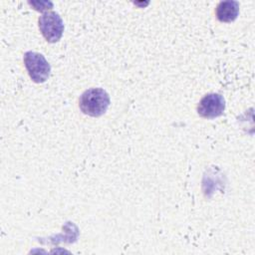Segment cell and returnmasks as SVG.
<instances>
[{
  "label": "cell",
  "instance_id": "obj_1",
  "mask_svg": "<svg viewBox=\"0 0 255 255\" xmlns=\"http://www.w3.org/2000/svg\"><path fill=\"white\" fill-rule=\"evenodd\" d=\"M110 106L109 94L101 88H91L86 90L79 99L81 111L90 117L103 116Z\"/></svg>",
  "mask_w": 255,
  "mask_h": 255
},
{
  "label": "cell",
  "instance_id": "obj_2",
  "mask_svg": "<svg viewBox=\"0 0 255 255\" xmlns=\"http://www.w3.org/2000/svg\"><path fill=\"white\" fill-rule=\"evenodd\" d=\"M24 64L33 82L41 84L48 80L51 66L42 54L32 51L26 52L24 54Z\"/></svg>",
  "mask_w": 255,
  "mask_h": 255
},
{
  "label": "cell",
  "instance_id": "obj_3",
  "mask_svg": "<svg viewBox=\"0 0 255 255\" xmlns=\"http://www.w3.org/2000/svg\"><path fill=\"white\" fill-rule=\"evenodd\" d=\"M39 29L49 43L58 42L64 32V22L61 16L54 11L43 13L38 20Z\"/></svg>",
  "mask_w": 255,
  "mask_h": 255
},
{
  "label": "cell",
  "instance_id": "obj_4",
  "mask_svg": "<svg viewBox=\"0 0 255 255\" xmlns=\"http://www.w3.org/2000/svg\"><path fill=\"white\" fill-rule=\"evenodd\" d=\"M225 109L224 98L215 93L205 95L197 106V114L204 119H214L221 116Z\"/></svg>",
  "mask_w": 255,
  "mask_h": 255
},
{
  "label": "cell",
  "instance_id": "obj_5",
  "mask_svg": "<svg viewBox=\"0 0 255 255\" xmlns=\"http://www.w3.org/2000/svg\"><path fill=\"white\" fill-rule=\"evenodd\" d=\"M216 17L221 22H232L234 21L239 13V3L233 0L221 1L218 3L216 10Z\"/></svg>",
  "mask_w": 255,
  "mask_h": 255
}]
</instances>
